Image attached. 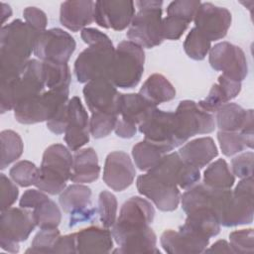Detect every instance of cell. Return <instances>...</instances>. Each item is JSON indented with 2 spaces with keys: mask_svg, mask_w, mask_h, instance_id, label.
Returning a JSON list of instances; mask_svg holds the SVG:
<instances>
[{
  "mask_svg": "<svg viewBox=\"0 0 254 254\" xmlns=\"http://www.w3.org/2000/svg\"><path fill=\"white\" fill-rule=\"evenodd\" d=\"M174 113L180 145L186 143L190 137L208 134L215 129L214 116L200 109L192 100L181 101Z\"/></svg>",
  "mask_w": 254,
  "mask_h": 254,
  "instance_id": "10",
  "label": "cell"
},
{
  "mask_svg": "<svg viewBox=\"0 0 254 254\" xmlns=\"http://www.w3.org/2000/svg\"><path fill=\"white\" fill-rule=\"evenodd\" d=\"M154 217L155 209L150 201L140 196L128 198L122 204L119 216L111 229L114 241L119 244L125 237L146 229Z\"/></svg>",
  "mask_w": 254,
  "mask_h": 254,
  "instance_id": "7",
  "label": "cell"
},
{
  "mask_svg": "<svg viewBox=\"0 0 254 254\" xmlns=\"http://www.w3.org/2000/svg\"><path fill=\"white\" fill-rule=\"evenodd\" d=\"M149 171L183 190L191 188L200 179L199 169L186 163L178 152L166 154Z\"/></svg>",
  "mask_w": 254,
  "mask_h": 254,
  "instance_id": "16",
  "label": "cell"
},
{
  "mask_svg": "<svg viewBox=\"0 0 254 254\" xmlns=\"http://www.w3.org/2000/svg\"><path fill=\"white\" fill-rule=\"evenodd\" d=\"M115 48L111 40L89 45L83 50L74 62L73 71L80 83L100 77H107L113 61Z\"/></svg>",
  "mask_w": 254,
  "mask_h": 254,
  "instance_id": "8",
  "label": "cell"
},
{
  "mask_svg": "<svg viewBox=\"0 0 254 254\" xmlns=\"http://www.w3.org/2000/svg\"><path fill=\"white\" fill-rule=\"evenodd\" d=\"M170 152L171 150L169 148L144 139L133 146L132 157L135 166L140 171L148 172L155 167L166 154Z\"/></svg>",
  "mask_w": 254,
  "mask_h": 254,
  "instance_id": "32",
  "label": "cell"
},
{
  "mask_svg": "<svg viewBox=\"0 0 254 254\" xmlns=\"http://www.w3.org/2000/svg\"><path fill=\"white\" fill-rule=\"evenodd\" d=\"M145 140L169 148L180 147L177 136L175 113L156 108L151 115L138 126Z\"/></svg>",
  "mask_w": 254,
  "mask_h": 254,
  "instance_id": "15",
  "label": "cell"
},
{
  "mask_svg": "<svg viewBox=\"0 0 254 254\" xmlns=\"http://www.w3.org/2000/svg\"><path fill=\"white\" fill-rule=\"evenodd\" d=\"M211 42L207 40L195 27L187 35L184 42V50L189 58L194 61H202L209 53Z\"/></svg>",
  "mask_w": 254,
  "mask_h": 254,
  "instance_id": "39",
  "label": "cell"
},
{
  "mask_svg": "<svg viewBox=\"0 0 254 254\" xmlns=\"http://www.w3.org/2000/svg\"><path fill=\"white\" fill-rule=\"evenodd\" d=\"M215 113V125L219 131L239 132L245 126L248 118L253 115V110H246L236 103L227 102Z\"/></svg>",
  "mask_w": 254,
  "mask_h": 254,
  "instance_id": "29",
  "label": "cell"
},
{
  "mask_svg": "<svg viewBox=\"0 0 254 254\" xmlns=\"http://www.w3.org/2000/svg\"><path fill=\"white\" fill-rule=\"evenodd\" d=\"M235 177L223 159H218L203 172V184L212 189L229 190L234 186Z\"/></svg>",
  "mask_w": 254,
  "mask_h": 254,
  "instance_id": "34",
  "label": "cell"
},
{
  "mask_svg": "<svg viewBox=\"0 0 254 254\" xmlns=\"http://www.w3.org/2000/svg\"><path fill=\"white\" fill-rule=\"evenodd\" d=\"M96 214H98L97 208H95L93 206H90V207H87L85 209L69 213V223H68V226L69 227H73V226H75V225H77L79 223L90 222L93 219H95Z\"/></svg>",
  "mask_w": 254,
  "mask_h": 254,
  "instance_id": "54",
  "label": "cell"
},
{
  "mask_svg": "<svg viewBox=\"0 0 254 254\" xmlns=\"http://www.w3.org/2000/svg\"><path fill=\"white\" fill-rule=\"evenodd\" d=\"M76 253H109L113 236L106 227L90 226L75 233Z\"/></svg>",
  "mask_w": 254,
  "mask_h": 254,
  "instance_id": "24",
  "label": "cell"
},
{
  "mask_svg": "<svg viewBox=\"0 0 254 254\" xmlns=\"http://www.w3.org/2000/svg\"><path fill=\"white\" fill-rule=\"evenodd\" d=\"M94 1H64L61 4L60 22L71 32L84 29L94 21Z\"/></svg>",
  "mask_w": 254,
  "mask_h": 254,
  "instance_id": "23",
  "label": "cell"
},
{
  "mask_svg": "<svg viewBox=\"0 0 254 254\" xmlns=\"http://www.w3.org/2000/svg\"><path fill=\"white\" fill-rule=\"evenodd\" d=\"M217 140L222 154L226 157H231L247 148L252 149L254 144V140L248 139L240 132L218 131Z\"/></svg>",
  "mask_w": 254,
  "mask_h": 254,
  "instance_id": "38",
  "label": "cell"
},
{
  "mask_svg": "<svg viewBox=\"0 0 254 254\" xmlns=\"http://www.w3.org/2000/svg\"><path fill=\"white\" fill-rule=\"evenodd\" d=\"M164 251L170 254H197L204 252L209 239L179 228L178 231L168 229L160 238Z\"/></svg>",
  "mask_w": 254,
  "mask_h": 254,
  "instance_id": "22",
  "label": "cell"
},
{
  "mask_svg": "<svg viewBox=\"0 0 254 254\" xmlns=\"http://www.w3.org/2000/svg\"><path fill=\"white\" fill-rule=\"evenodd\" d=\"M61 236L58 228L41 229L34 237L26 253H54L55 245Z\"/></svg>",
  "mask_w": 254,
  "mask_h": 254,
  "instance_id": "43",
  "label": "cell"
},
{
  "mask_svg": "<svg viewBox=\"0 0 254 254\" xmlns=\"http://www.w3.org/2000/svg\"><path fill=\"white\" fill-rule=\"evenodd\" d=\"M0 190H1V211L11 207L17 200L19 190L16 184L5 176L0 174Z\"/></svg>",
  "mask_w": 254,
  "mask_h": 254,
  "instance_id": "49",
  "label": "cell"
},
{
  "mask_svg": "<svg viewBox=\"0 0 254 254\" xmlns=\"http://www.w3.org/2000/svg\"><path fill=\"white\" fill-rule=\"evenodd\" d=\"M254 196L235 193L229 190H223L216 207V217L220 225L233 227L250 224L254 215Z\"/></svg>",
  "mask_w": 254,
  "mask_h": 254,
  "instance_id": "14",
  "label": "cell"
},
{
  "mask_svg": "<svg viewBox=\"0 0 254 254\" xmlns=\"http://www.w3.org/2000/svg\"><path fill=\"white\" fill-rule=\"evenodd\" d=\"M227 102H228V99L226 98L221 87L218 85V83H214L211 86L207 96L202 100L198 101L197 105L203 111H206L212 114Z\"/></svg>",
  "mask_w": 254,
  "mask_h": 254,
  "instance_id": "46",
  "label": "cell"
},
{
  "mask_svg": "<svg viewBox=\"0 0 254 254\" xmlns=\"http://www.w3.org/2000/svg\"><path fill=\"white\" fill-rule=\"evenodd\" d=\"M91 190L82 184H73L66 187L59 197V202L65 213H72L92 206Z\"/></svg>",
  "mask_w": 254,
  "mask_h": 254,
  "instance_id": "33",
  "label": "cell"
},
{
  "mask_svg": "<svg viewBox=\"0 0 254 254\" xmlns=\"http://www.w3.org/2000/svg\"><path fill=\"white\" fill-rule=\"evenodd\" d=\"M68 117V102L63 106L60 111L49 121H47L48 129L56 135H61L64 133L67 125Z\"/></svg>",
  "mask_w": 254,
  "mask_h": 254,
  "instance_id": "52",
  "label": "cell"
},
{
  "mask_svg": "<svg viewBox=\"0 0 254 254\" xmlns=\"http://www.w3.org/2000/svg\"><path fill=\"white\" fill-rule=\"evenodd\" d=\"M138 12L127 30L128 41L145 49H152L164 41L162 34L163 1H136Z\"/></svg>",
  "mask_w": 254,
  "mask_h": 254,
  "instance_id": "4",
  "label": "cell"
},
{
  "mask_svg": "<svg viewBox=\"0 0 254 254\" xmlns=\"http://www.w3.org/2000/svg\"><path fill=\"white\" fill-rule=\"evenodd\" d=\"M114 131L118 137L124 138V139H129V138H132L136 134L137 126L131 125V124L121 120L120 118H118Z\"/></svg>",
  "mask_w": 254,
  "mask_h": 254,
  "instance_id": "57",
  "label": "cell"
},
{
  "mask_svg": "<svg viewBox=\"0 0 254 254\" xmlns=\"http://www.w3.org/2000/svg\"><path fill=\"white\" fill-rule=\"evenodd\" d=\"M136 187L140 194L149 198L162 211L177 209L181 201L180 188L150 171L137 178Z\"/></svg>",
  "mask_w": 254,
  "mask_h": 254,
  "instance_id": "12",
  "label": "cell"
},
{
  "mask_svg": "<svg viewBox=\"0 0 254 254\" xmlns=\"http://www.w3.org/2000/svg\"><path fill=\"white\" fill-rule=\"evenodd\" d=\"M23 16L25 22L36 31L41 33L46 30L48 25V18L45 12L41 9L34 6L27 7L23 11Z\"/></svg>",
  "mask_w": 254,
  "mask_h": 254,
  "instance_id": "50",
  "label": "cell"
},
{
  "mask_svg": "<svg viewBox=\"0 0 254 254\" xmlns=\"http://www.w3.org/2000/svg\"><path fill=\"white\" fill-rule=\"evenodd\" d=\"M231 13L228 9L209 2L200 3L193 22L194 27L210 42L224 38L231 26Z\"/></svg>",
  "mask_w": 254,
  "mask_h": 254,
  "instance_id": "18",
  "label": "cell"
},
{
  "mask_svg": "<svg viewBox=\"0 0 254 254\" xmlns=\"http://www.w3.org/2000/svg\"><path fill=\"white\" fill-rule=\"evenodd\" d=\"M229 244L233 253L245 254L254 252V231L252 228L240 229L229 234Z\"/></svg>",
  "mask_w": 254,
  "mask_h": 254,
  "instance_id": "45",
  "label": "cell"
},
{
  "mask_svg": "<svg viewBox=\"0 0 254 254\" xmlns=\"http://www.w3.org/2000/svg\"><path fill=\"white\" fill-rule=\"evenodd\" d=\"M157 106L140 93H122L120 99L119 115L121 120L139 126L145 121Z\"/></svg>",
  "mask_w": 254,
  "mask_h": 254,
  "instance_id": "27",
  "label": "cell"
},
{
  "mask_svg": "<svg viewBox=\"0 0 254 254\" xmlns=\"http://www.w3.org/2000/svg\"><path fill=\"white\" fill-rule=\"evenodd\" d=\"M1 140V170L17 161L24 151L22 138L13 130H3L0 134Z\"/></svg>",
  "mask_w": 254,
  "mask_h": 254,
  "instance_id": "36",
  "label": "cell"
},
{
  "mask_svg": "<svg viewBox=\"0 0 254 254\" xmlns=\"http://www.w3.org/2000/svg\"><path fill=\"white\" fill-rule=\"evenodd\" d=\"M217 83L221 87L228 101L234 99L241 91V82L233 80L223 74H220L218 76Z\"/></svg>",
  "mask_w": 254,
  "mask_h": 254,
  "instance_id": "53",
  "label": "cell"
},
{
  "mask_svg": "<svg viewBox=\"0 0 254 254\" xmlns=\"http://www.w3.org/2000/svg\"><path fill=\"white\" fill-rule=\"evenodd\" d=\"M204 252H214V253H233L230 244L226 240H218L213 243L209 248H206Z\"/></svg>",
  "mask_w": 254,
  "mask_h": 254,
  "instance_id": "58",
  "label": "cell"
},
{
  "mask_svg": "<svg viewBox=\"0 0 254 254\" xmlns=\"http://www.w3.org/2000/svg\"><path fill=\"white\" fill-rule=\"evenodd\" d=\"M145 53L143 48L122 41L115 48L107 78L119 88H133L141 80L144 71Z\"/></svg>",
  "mask_w": 254,
  "mask_h": 254,
  "instance_id": "5",
  "label": "cell"
},
{
  "mask_svg": "<svg viewBox=\"0 0 254 254\" xmlns=\"http://www.w3.org/2000/svg\"><path fill=\"white\" fill-rule=\"evenodd\" d=\"M1 7H2V24H4L5 21L11 17L12 9L9 5L5 3H1Z\"/></svg>",
  "mask_w": 254,
  "mask_h": 254,
  "instance_id": "59",
  "label": "cell"
},
{
  "mask_svg": "<svg viewBox=\"0 0 254 254\" xmlns=\"http://www.w3.org/2000/svg\"><path fill=\"white\" fill-rule=\"evenodd\" d=\"M208 61L214 70L222 71V74L241 82L248 74L247 59L238 46L229 42H220L210 48Z\"/></svg>",
  "mask_w": 254,
  "mask_h": 254,
  "instance_id": "13",
  "label": "cell"
},
{
  "mask_svg": "<svg viewBox=\"0 0 254 254\" xmlns=\"http://www.w3.org/2000/svg\"><path fill=\"white\" fill-rule=\"evenodd\" d=\"M76 44L70 34L60 28L41 32L36 40L34 55L42 62L67 64Z\"/></svg>",
  "mask_w": 254,
  "mask_h": 254,
  "instance_id": "11",
  "label": "cell"
},
{
  "mask_svg": "<svg viewBox=\"0 0 254 254\" xmlns=\"http://www.w3.org/2000/svg\"><path fill=\"white\" fill-rule=\"evenodd\" d=\"M33 211L23 207H9L1 211L0 246L10 253H18L19 243L27 240L36 227Z\"/></svg>",
  "mask_w": 254,
  "mask_h": 254,
  "instance_id": "9",
  "label": "cell"
},
{
  "mask_svg": "<svg viewBox=\"0 0 254 254\" xmlns=\"http://www.w3.org/2000/svg\"><path fill=\"white\" fill-rule=\"evenodd\" d=\"M189 23L181 19L167 16L162 20V34L164 40H179L185 33Z\"/></svg>",
  "mask_w": 254,
  "mask_h": 254,
  "instance_id": "47",
  "label": "cell"
},
{
  "mask_svg": "<svg viewBox=\"0 0 254 254\" xmlns=\"http://www.w3.org/2000/svg\"><path fill=\"white\" fill-rule=\"evenodd\" d=\"M69 151L62 144H53L45 150L39 178L35 184L37 189L48 194L56 195L66 188L73 160Z\"/></svg>",
  "mask_w": 254,
  "mask_h": 254,
  "instance_id": "3",
  "label": "cell"
},
{
  "mask_svg": "<svg viewBox=\"0 0 254 254\" xmlns=\"http://www.w3.org/2000/svg\"><path fill=\"white\" fill-rule=\"evenodd\" d=\"M200 3V1L196 0L173 1L167 7V16L181 19L190 24L191 21H193Z\"/></svg>",
  "mask_w": 254,
  "mask_h": 254,
  "instance_id": "44",
  "label": "cell"
},
{
  "mask_svg": "<svg viewBox=\"0 0 254 254\" xmlns=\"http://www.w3.org/2000/svg\"><path fill=\"white\" fill-rule=\"evenodd\" d=\"M100 174L98 157L93 148L75 151L72 160L70 181L75 184H89L96 181Z\"/></svg>",
  "mask_w": 254,
  "mask_h": 254,
  "instance_id": "26",
  "label": "cell"
},
{
  "mask_svg": "<svg viewBox=\"0 0 254 254\" xmlns=\"http://www.w3.org/2000/svg\"><path fill=\"white\" fill-rule=\"evenodd\" d=\"M135 14V2L129 0L96 1L94 4V21L105 29L125 30Z\"/></svg>",
  "mask_w": 254,
  "mask_h": 254,
  "instance_id": "19",
  "label": "cell"
},
{
  "mask_svg": "<svg viewBox=\"0 0 254 254\" xmlns=\"http://www.w3.org/2000/svg\"><path fill=\"white\" fill-rule=\"evenodd\" d=\"M54 253H76L75 233L61 235L55 245Z\"/></svg>",
  "mask_w": 254,
  "mask_h": 254,
  "instance_id": "55",
  "label": "cell"
},
{
  "mask_svg": "<svg viewBox=\"0 0 254 254\" xmlns=\"http://www.w3.org/2000/svg\"><path fill=\"white\" fill-rule=\"evenodd\" d=\"M89 117L87 111L77 96L68 100L67 125L64 131V141L70 151L81 149L89 141Z\"/></svg>",
  "mask_w": 254,
  "mask_h": 254,
  "instance_id": "21",
  "label": "cell"
},
{
  "mask_svg": "<svg viewBox=\"0 0 254 254\" xmlns=\"http://www.w3.org/2000/svg\"><path fill=\"white\" fill-rule=\"evenodd\" d=\"M36 225L40 229L58 228L62 220V212L57 203L52 199H47L33 209Z\"/></svg>",
  "mask_w": 254,
  "mask_h": 254,
  "instance_id": "37",
  "label": "cell"
},
{
  "mask_svg": "<svg viewBox=\"0 0 254 254\" xmlns=\"http://www.w3.org/2000/svg\"><path fill=\"white\" fill-rule=\"evenodd\" d=\"M46 88L43 62L31 59L24 71L17 77L1 81L0 84V110L5 113L21 102L28 100Z\"/></svg>",
  "mask_w": 254,
  "mask_h": 254,
  "instance_id": "2",
  "label": "cell"
},
{
  "mask_svg": "<svg viewBox=\"0 0 254 254\" xmlns=\"http://www.w3.org/2000/svg\"><path fill=\"white\" fill-rule=\"evenodd\" d=\"M69 90L47 89L14 108V116L21 124H36L51 120L68 102Z\"/></svg>",
  "mask_w": 254,
  "mask_h": 254,
  "instance_id": "6",
  "label": "cell"
},
{
  "mask_svg": "<svg viewBox=\"0 0 254 254\" xmlns=\"http://www.w3.org/2000/svg\"><path fill=\"white\" fill-rule=\"evenodd\" d=\"M80 37H81L82 41L85 44H87L88 46L110 40L109 37L106 34L100 32L99 30H97L95 28H84V29H82L81 33H80Z\"/></svg>",
  "mask_w": 254,
  "mask_h": 254,
  "instance_id": "56",
  "label": "cell"
},
{
  "mask_svg": "<svg viewBox=\"0 0 254 254\" xmlns=\"http://www.w3.org/2000/svg\"><path fill=\"white\" fill-rule=\"evenodd\" d=\"M49 199V196L46 192L40 190L39 189H31L27 190L21 196L19 205L23 208H35L44 201Z\"/></svg>",
  "mask_w": 254,
  "mask_h": 254,
  "instance_id": "51",
  "label": "cell"
},
{
  "mask_svg": "<svg viewBox=\"0 0 254 254\" xmlns=\"http://www.w3.org/2000/svg\"><path fill=\"white\" fill-rule=\"evenodd\" d=\"M186 214L187 218L185 223L180 226L181 229L208 239L220 232V224L212 209L201 207Z\"/></svg>",
  "mask_w": 254,
  "mask_h": 254,
  "instance_id": "28",
  "label": "cell"
},
{
  "mask_svg": "<svg viewBox=\"0 0 254 254\" xmlns=\"http://www.w3.org/2000/svg\"><path fill=\"white\" fill-rule=\"evenodd\" d=\"M115 249L114 253H159L157 248V236L149 226L146 229L135 232L125 237Z\"/></svg>",
  "mask_w": 254,
  "mask_h": 254,
  "instance_id": "31",
  "label": "cell"
},
{
  "mask_svg": "<svg viewBox=\"0 0 254 254\" xmlns=\"http://www.w3.org/2000/svg\"><path fill=\"white\" fill-rule=\"evenodd\" d=\"M118 115L113 113L97 112L92 113L89 119L90 134L95 139H100L108 136L116 126Z\"/></svg>",
  "mask_w": 254,
  "mask_h": 254,
  "instance_id": "42",
  "label": "cell"
},
{
  "mask_svg": "<svg viewBox=\"0 0 254 254\" xmlns=\"http://www.w3.org/2000/svg\"><path fill=\"white\" fill-rule=\"evenodd\" d=\"M178 153L186 163L201 169L218 155V149L211 137H201L186 143Z\"/></svg>",
  "mask_w": 254,
  "mask_h": 254,
  "instance_id": "25",
  "label": "cell"
},
{
  "mask_svg": "<svg viewBox=\"0 0 254 254\" xmlns=\"http://www.w3.org/2000/svg\"><path fill=\"white\" fill-rule=\"evenodd\" d=\"M45 85L51 90H69L71 80L70 69L67 64L43 62Z\"/></svg>",
  "mask_w": 254,
  "mask_h": 254,
  "instance_id": "35",
  "label": "cell"
},
{
  "mask_svg": "<svg viewBox=\"0 0 254 254\" xmlns=\"http://www.w3.org/2000/svg\"><path fill=\"white\" fill-rule=\"evenodd\" d=\"M85 103L92 113L105 112L119 116L121 94L107 78L100 77L85 83L82 89Z\"/></svg>",
  "mask_w": 254,
  "mask_h": 254,
  "instance_id": "17",
  "label": "cell"
},
{
  "mask_svg": "<svg viewBox=\"0 0 254 254\" xmlns=\"http://www.w3.org/2000/svg\"><path fill=\"white\" fill-rule=\"evenodd\" d=\"M117 199L116 196L108 191L102 190L98 196L97 212L103 227H112L117 218Z\"/></svg>",
  "mask_w": 254,
  "mask_h": 254,
  "instance_id": "41",
  "label": "cell"
},
{
  "mask_svg": "<svg viewBox=\"0 0 254 254\" xmlns=\"http://www.w3.org/2000/svg\"><path fill=\"white\" fill-rule=\"evenodd\" d=\"M40 32L21 19L2 26L0 36V80L19 76L26 68Z\"/></svg>",
  "mask_w": 254,
  "mask_h": 254,
  "instance_id": "1",
  "label": "cell"
},
{
  "mask_svg": "<svg viewBox=\"0 0 254 254\" xmlns=\"http://www.w3.org/2000/svg\"><path fill=\"white\" fill-rule=\"evenodd\" d=\"M40 174V168L34 163L27 160H22L13 165L9 171L10 179L18 186L27 188L35 186Z\"/></svg>",
  "mask_w": 254,
  "mask_h": 254,
  "instance_id": "40",
  "label": "cell"
},
{
  "mask_svg": "<svg viewBox=\"0 0 254 254\" xmlns=\"http://www.w3.org/2000/svg\"><path fill=\"white\" fill-rule=\"evenodd\" d=\"M139 93L156 106L176 97V89L166 76L161 73L151 74L143 83Z\"/></svg>",
  "mask_w": 254,
  "mask_h": 254,
  "instance_id": "30",
  "label": "cell"
},
{
  "mask_svg": "<svg viewBox=\"0 0 254 254\" xmlns=\"http://www.w3.org/2000/svg\"><path fill=\"white\" fill-rule=\"evenodd\" d=\"M253 152H245L231 160L232 174L240 179L253 176Z\"/></svg>",
  "mask_w": 254,
  "mask_h": 254,
  "instance_id": "48",
  "label": "cell"
},
{
  "mask_svg": "<svg viewBox=\"0 0 254 254\" xmlns=\"http://www.w3.org/2000/svg\"><path fill=\"white\" fill-rule=\"evenodd\" d=\"M136 176V170L129 155L123 151H114L107 155L103 168V182L115 191L129 188Z\"/></svg>",
  "mask_w": 254,
  "mask_h": 254,
  "instance_id": "20",
  "label": "cell"
}]
</instances>
